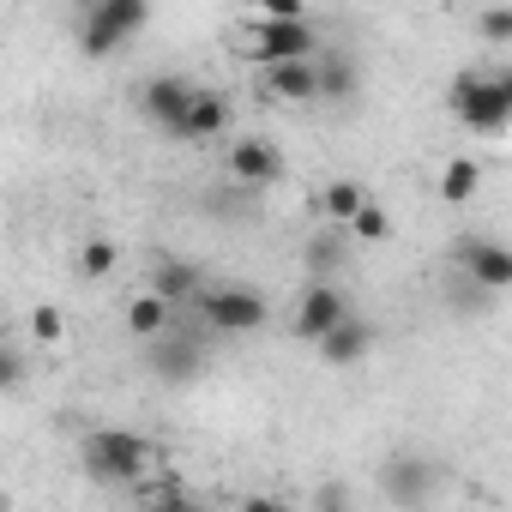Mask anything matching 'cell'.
Masks as SVG:
<instances>
[{"mask_svg": "<svg viewBox=\"0 0 512 512\" xmlns=\"http://www.w3.org/2000/svg\"><path fill=\"white\" fill-rule=\"evenodd\" d=\"M344 320H350L344 290H338V284H308V290H302V302H296V314H290V332H296V338H308V344H326Z\"/></svg>", "mask_w": 512, "mask_h": 512, "instance_id": "cell-8", "label": "cell"}, {"mask_svg": "<svg viewBox=\"0 0 512 512\" xmlns=\"http://www.w3.org/2000/svg\"><path fill=\"white\" fill-rule=\"evenodd\" d=\"M314 512H350V488L344 482H320L314 488Z\"/></svg>", "mask_w": 512, "mask_h": 512, "instance_id": "cell-25", "label": "cell"}, {"mask_svg": "<svg viewBox=\"0 0 512 512\" xmlns=\"http://www.w3.org/2000/svg\"><path fill=\"white\" fill-rule=\"evenodd\" d=\"M0 380H7L13 392L25 386V350H19V344H7V362H0Z\"/></svg>", "mask_w": 512, "mask_h": 512, "instance_id": "cell-26", "label": "cell"}, {"mask_svg": "<svg viewBox=\"0 0 512 512\" xmlns=\"http://www.w3.org/2000/svg\"><path fill=\"white\" fill-rule=\"evenodd\" d=\"M223 133H229V97H223V91H199L175 139H193V145H199V139H223Z\"/></svg>", "mask_w": 512, "mask_h": 512, "instance_id": "cell-14", "label": "cell"}, {"mask_svg": "<svg viewBox=\"0 0 512 512\" xmlns=\"http://www.w3.org/2000/svg\"><path fill=\"white\" fill-rule=\"evenodd\" d=\"M31 338H37L43 350H55V344L67 338V314H61L55 302H37V308H31Z\"/></svg>", "mask_w": 512, "mask_h": 512, "instance_id": "cell-23", "label": "cell"}, {"mask_svg": "<svg viewBox=\"0 0 512 512\" xmlns=\"http://www.w3.org/2000/svg\"><path fill=\"white\" fill-rule=\"evenodd\" d=\"M193 314H199V326L217 332V338H247V332H260V326L272 320V302L253 290V284H211Z\"/></svg>", "mask_w": 512, "mask_h": 512, "instance_id": "cell-4", "label": "cell"}, {"mask_svg": "<svg viewBox=\"0 0 512 512\" xmlns=\"http://www.w3.org/2000/svg\"><path fill=\"white\" fill-rule=\"evenodd\" d=\"M344 260H350V229H320L308 241V272H314V284H338Z\"/></svg>", "mask_w": 512, "mask_h": 512, "instance_id": "cell-18", "label": "cell"}, {"mask_svg": "<svg viewBox=\"0 0 512 512\" xmlns=\"http://www.w3.org/2000/svg\"><path fill=\"white\" fill-rule=\"evenodd\" d=\"M127 332H133L139 344H157L163 332H175V308H169L163 296H151V290H139V296L127 302Z\"/></svg>", "mask_w": 512, "mask_h": 512, "instance_id": "cell-17", "label": "cell"}, {"mask_svg": "<svg viewBox=\"0 0 512 512\" xmlns=\"http://www.w3.org/2000/svg\"><path fill=\"white\" fill-rule=\"evenodd\" d=\"M446 109H452V121H458L464 133H476V139H494V133L512 127V103H506L494 67H464V73L446 85Z\"/></svg>", "mask_w": 512, "mask_h": 512, "instance_id": "cell-2", "label": "cell"}, {"mask_svg": "<svg viewBox=\"0 0 512 512\" xmlns=\"http://www.w3.org/2000/svg\"><path fill=\"white\" fill-rule=\"evenodd\" d=\"M494 79H500V91H506V103H512V67H494Z\"/></svg>", "mask_w": 512, "mask_h": 512, "instance_id": "cell-29", "label": "cell"}, {"mask_svg": "<svg viewBox=\"0 0 512 512\" xmlns=\"http://www.w3.org/2000/svg\"><path fill=\"white\" fill-rule=\"evenodd\" d=\"M434 193H440L446 205H470V199L482 193V163H476V157H446Z\"/></svg>", "mask_w": 512, "mask_h": 512, "instance_id": "cell-19", "label": "cell"}, {"mask_svg": "<svg viewBox=\"0 0 512 512\" xmlns=\"http://www.w3.org/2000/svg\"><path fill=\"white\" fill-rule=\"evenodd\" d=\"M145 512H205V506H193V500L181 494V500H163V506H145Z\"/></svg>", "mask_w": 512, "mask_h": 512, "instance_id": "cell-28", "label": "cell"}, {"mask_svg": "<svg viewBox=\"0 0 512 512\" xmlns=\"http://www.w3.org/2000/svg\"><path fill=\"white\" fill-rule=\"evenodd\" d=\"M458 272L482 296H512V247L506 241H488V235H464L458 241Z\"/></svg>", "mask_w": 512, "mask_h": 512, "instance_id": "cell-7", "label": "cell"}, {"mask_svg": "<svg viewBox=\"0 0 512 512\" xmlns=\"http://www.w3.org/2000/svg\"><path fill=\"white\" fill-rule=\"evenodd\" d=\"M73 266H79V278H115L121 247H115L109 235H85V241H79V253H73Z\"/></svg>", "mask_w": 512, "mask_h": 512, "instance_id": "cell-20", "label": "cell"}, {"mask_svg": "<svg viewBox=\"0 0 512 512\" xmlns=\"http://www.w3.org/2000/svg\"><path fill=\"white\" fill-rule=\"evenodd\" d=\"M145 368L169 386H187L199 368H205V350L193 344V332H163L157 344H145Z\"/></svg>", "mask_w": 512, "mask_h": 512, "instance_id": "cell-12", "label": "cell"}, {"mask_svg": "<svg viewBox=\"0 0 512 512\" xmlns=\"http://www.w3.org/2000/svg\"><path fill=\"white\" fill-rule=\"evenodd\" d=\"M392 235V211L380 205V199H368V211L350 223V241H362V247H374V241H386Z\"/></svg>", "mask_w": 512, "mask_h": 512, "instance_id": "cell-22", "label": "cell"}, {"mask_svg": "<svg viewBox=\"0 0 512 512\" xmlns=\"http://www.w3.org/2000/svg\"><path fill=\"white\" fill-rule=\"evenodd\" d=\"M223 163H229V181L235 187H272L278 175H284V151L272 145V139H235L229 151H223Z\"/></svg>", "mask_w": 512, "mask_h": 512, "instance_id": "cell-10", "label": "cell"}, {"mask_svg": "<svg viewBox=\"0 0 512 512\" xmlns=\"http://www.w3.org/2000/svg\"><path fill=\"white\" fill-rule=\"evenodd\" d=\"M476 37L494 43V49H506V43H512V7H488V13H476Z\"/></svg>", "mask_w": 512, "mask_h": 512, "instance_id": "cell-24", "label": "cell"}, {"mask_svg": "<svg viewBox=\"0 0 512 512\" xmlns=\"http://www.w3.org/2000/svg\"><path fill=\"white\" fill-rule=\"evenodd\" d=\"M145 290H151V296H163L169 308H181V302H193V308H199V296H205L211 284H205V266L175 260V253H157V260H151V278H145Z\"/></svg>", "mask_w": 512, "mask_h": 512, "instance_id": "cell-11", "label": "cell"}, {"mask_svg": "<svg viewBox=\"0 0 512 512\" xmlns=\"http://www.w3.org/2000/svg\"><path fill=\"white\" fill-rule=\"evenodd\" d=\"M368 199H374V193H368L356 175H338V181H326V187H320V211L332 217V229H350V223L368 211Z\"/></svg>", "mask_w": 512, "mask_h": 512, "instance_id": "cell-15", "label": "cell"}, {"mask_svg": "<svg viewBox=\"0 0 512 512\" xmlns=\"http://www.w3.org/2000/svg\"><path fill=\"white\" fill-rule=\"evenodd\" d=\"M380 488H386V500L392 506H428L434 494H440V464L428 458V452H392L386 464H380Z\"/></svg>", "mask_w": 512, "mask_h": 512, "instance_id": "cell-6", "label": "cell"}, {"mask_svg": "<svg viewBox=\"0 0 512 512\" xmlns=\"http://www.w3.org/2000/svg\"><path fill=\"white\" fill-rule=\"evenodd\" d=\"M193 97H199V85H187V79H175V73H157V79H145V85H139V109H145V121H151V127H163L169 139L181 133V121H187Z\"/></svg>", "mask_w": 512, "mask_h": 512, "instance_id": "cell-9", "label": "cell"}, {"mask_svg": "<svg viewBox=\"0 0 512 512\" xmlns=\"http://www.w3.org/2000/svg\"><path fill=\"white\" fill-rule=\"evenodd\" d=\"M260 97L290 103V109L320 103V61H284V67H266V73H260Z\"/></svg>", "mask_w": 512, "mask_h": 512, "instance_id": "cell-13", "label": "cell"}, {"mask_svg": "<svg viewBox=\"0 0 512 512\" xmlns=\"http://www.w3.org/2000/svg\"><path fill=\"white\" fill-rule=\"evenodd\" d=\"M235 55L247 61V67H284V61H320V37H314V25L302 19V25H278V19H247L241 25V37H235Z\"/></svg>", "mask_w": 512, "mask_h": 512, "instance_id": "cell-3", "label": "cell"}, {"mask_svg": "<svg viewBox=\"0 0 512 512\" xmlns=\"http://www.w3.org/2000/svg\"><path fill=\"white\" fill-rule=\"evenodd\" d=\"M320 97H326V103L356 97V61H350V55H320Z\"/></svg>", "mask_w": 512, "mask_h": 512, "instance_id": "cell-21", "label": "cell"}, {"mask_svg": "<svg viewBox=\"0 0 512 512\" xmlns=\"http://www.w3.org/2000/svg\"><path fill=\"white\" fill-rule=\"evenodd\" d=\"M314 350H320V362H332V368H350V362H362V356L374 350V326H368L362 314H350V320H344V326H338L326 344H314Z\"/></svg>", "mask_w": 512, "mask_h": 512, "instance_id": "cell-16", "label": "cell"}, {"mask_svg": "<svg viewBox=\"0 0 512 512\" xmlns=\"http://www.w3.org/2000/svg\"><path fill=\"white\" fill-rule=\"evenodd\" d=\"M241 512H290V500H278V494H247Z\"/></svg>", "mask_w": 512, "mask_h": 512, "instance_id": "cell-27", "label": "cell"}, {"mask_svg": "<svg viewBox=\"0 0 512 512\" xmlns=\"http://www.w3.org/2000/svg\"><path fill=\"white\" fill-rule=\"evenodd\" d=\"M79 458H85V470H91L97 482H109V488H139V482L157 476V446H151V434H139V428H91L85 446H79Z\"/></svg>", "mask_w": 512, "mask_h": 512, "instance_id": "cell-1", "label": "cell"}, {"mask_svg": "<svg viewBox=\"0 0 512 512\" xmlns=\"http://www.w3.org/2000/svg\"><path fill=\"white\" fill-rule=\"evenodd\" d=\"M145 19H151L145 0H97L85 13V25H79V49L85 55H115L145 31Z\"/></svg>", "mask_w": 512, "mask_h": 512, "instance_id": "cell-5", "label": "cell"}]
</instances>
